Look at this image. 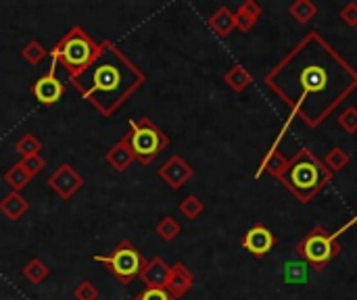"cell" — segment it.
<instances>
[{"label":"cell","mask_w":357,"mask_h":300,"mask_svg":"<svg viewBox=\"0 0 357 300\" xmlns=\"http://www.w3.org/2000/svg\"><path fill=\"white\" fill-rule=\"evenodd\" d=\"M207 25L213 33H218L220 38H226L230 35L236 25H234V13L228 8V6H220L209 19H207Z\"/></svg>","instance_id":"17"},{"label":"cell","mask_w":357,"mask_h":300,"mask_svg":"<svg viewBox=\"0 0 357 300\" xmlns=\"http://www.w3.org/2000/svg\"><path fill=\"white\" fill-rule=\"evenodd\" d=\"M56 67H59V65L52 63L50 71L44 73V75L31 86L33 98H36L40 104H44V106H52V104H56V102L65 96V84L56 77Z\"/></svg>","instance_id":"8"},{"label":"cell","mask_w":357,"mask_h":300,"mask_svg":"<svg viewBox=\"0 0 357 300\" xmlns=\"http://www.w3.org/2000/svg\"><path fill=\"white\" fill-rule=\"evenodd\" d=\"M159 177L172 188V190H180L192 175L195 169L180 157V155H172L161 167H159Z\"/></svg>","instance_id":"11"},{"label":"cell","mask_w":357,"mask_h":300,"mask_svg":"<svg viewBox=\"0 0 357 300\" xmlns=\"http://www.w3.org/2000/svg\"><path fill=\"white\" fill-rule=\"evenodd\" d=\"M167 276H169V265L161 257H153L151 261L144 263L138 278L142 280L146 288H165Z\"/></svg>","instance_id":"14"},{"label":"cell","mask_w":357,"mask_h":300,"mask_svg":"<svg viewBox=\"0 0 357 300\" xmlns=\"http://www.w3.org/2000/svg\"><path fill=\"white\" fill-rule=\"evenodd\" d=\"M289 13L291 17L297 21V23H310L314 17H318V6L312 2V0H295L291 6H289Z\"/></svg>","instance_id":"19"},{"label":"cell","mask_w":357,"mask_h":300,"mask_svg":"<svg viewBox=\"0 0 357 300\" xmlns=\"http://www.w3.org/2000/svg\"><path fill=\"white\" fill-rule=\"evenodd\" d=\"M29 209V203L23 198L21 192H8L2 200H0V213L8 219V221H19Z\"/></svg>","instance_id":"16"},{"label":"cell","mask_w":357,"mask_h":300,"mask_svg":"<svg viewBox=\"0 0 357 300\" xmlns=\"http://www.w3.org/2000/svg\"><path fill=\"white\" fill-rule=\"evenodd\" d=\"M224 81L228 84L230 90H234V92H245V90L253 84V75H251V71H249L247 67L234 65V67H230V69L226 71Z\"/></svg>","instance_id":"18"},{"label":"cell","mask_w":357,"mask_h":300,"mask_svg":"<svg viewBox=\"0 0 357 300\" xmlns=\"http://www.w3.org/2000/svg\"><path fill=\"white\" fill-rule=\"evenodd\" d=\"M130 144L134 148L136 159L142 165H151L167 146H169V138L167 134H163L155 121H151L149 117H142L138 121H130Z\"/></svg>","instance_id":"6"},{"label":"cell","mask_w":357,"mask_h":300,"mask_svg":"<svg viewBox=\"0 0 357 300\" xmlns=\"http://www.w3.org/2000/svg\"><path fill=\"white\" fill-rule=\"evenodd\" d=\"M195 284V276L190 274V269L184 263H176L169 267V276H167V284L165 290L174 297L176 300H180L184 294L190 292Z\"/></svg>","instance_id":"12"},{"label":"cell","mask_w":357,"mask_h":300,"mask_svg":"<svg viewBox=\"0 0 357 300\" xmlns=\"http://www.w3.org/2000/svg\"><path fill=\"white\" fill-rule=\"evenodd\" d=\"M31 177L33 175H29L19 163L4 171V182L13 188V192H21L23 188H27V184L31 182Z\"/></svg>","instance_id":"20"},{"label":"cell","mask_w":357,"mask_h":300,"mask_svg":"<svg viewBox=\"0 0 357 300\" xmlns=\"http://www.w3.org/2000/svg\"><path fill=\"white\" fill-rule=\"evenodd\" d=\"M289 167H291V159H287V157L274 146V148L264 157V161H261V165H259V169H257V177L266 171L268 175H272V177H276V180H282V177L287 175Z\"/></svg>","instance_id":"15"},{"label":"cell","mask_w":357,"mask_h":300,"mask_svg":"<svg viewBox=\"0 0 357 300\" xmlns=\"http://www.w3.org/2000/svg\"><path fill=\"white\" fill-rule=\"evenodd\" d=\"M333 175L335 173L324 165L322 159H318L314 150L299 148L280 182L301 205H307L333 182Z\"/></svg>","instance_id":"3"},{"label":"cell","mask_w":357,"mask_h":300,"mask_svg":"<svg viewBox=\"0 0 357 300\" xmlns=\"http://www.w3.org/2000/svg\"><path fill=\"white\" fill-rule=\"evenodd\" d=\"M349 161H351L349 152H347L345 148H341V146H335V148L328 150V155H326V159H324V165H326L333 173H337V171H343V169L349 165Z\"/></svg>","instance_id":"24"},{"label":"cell","mask_w":357,"mask_h":300,"mask_svg":"<svg viewBox=\"0 0 357 300\" xmlns=\"http://www.w3.org/2000/svg\"><path fill=\"white\" fill-rule=\"evenodd\" d=\"M337 123H339V127H343L347 134H357V109L356 106H347V109H345V111L339 115Z\"/></svg>","instance_id":"27"},{"label":"cell","mask_w":357,"mask_h":300,"mask_svg":"<svg viewBox=\"0 0 357 300\" xmlns=\"http://www.w3.org/2000/svg\"><path fill=\"white\" fill-rule=\"evenodd\" d=\"M48 54V50L38 42V40H29L23 48H21V56L29 63V65H40L44 61V56Z\"/></svg>","instance_id":"26"},{"label":"cell","mask_w":357,"mask_h":300,"mask_svg":"<svg viewBox=\"0 0 357 300\" xmlns=\"http://www.w3.org/2000/svg\"><path fill=\"white\" fill-rule=\"evenodd\" d=\"M295 253L305 261L307 267L320 271L341 253V244L335 234L326 232V228L322 226H316L297 242Z\"/></svg>","instance_id":"5"},{"label":"cell","mask_w":357,"mask_h":300,"mask_svg":"<svg viewBox=\"0 0 357 300\" xmlns=\"http://www.w3.org/2000/svg\"><path fill=\"white\" fill-rule=\"evenodd\" d=\"M341 19L349 25V27H356L357 25V4L356 2H347L343 8H341Z\"/></svg>","instance_id":"32"},{"label":"cell","mask_w":357,"mask_h":300,"mask_svg":"<svg viewBox=\"0 0 357 300\" xmlns=\"http://www.w3.org/2000/svg\"><path fill=\"white\" fill-rule=\"evenodd\" d=\"M48 267L42 259H31L25 267H23V278L29 282V284H42L46 278H48Z\"/></svg>","instance_id":"23"},{"label":"cell","mask_w":357,"mask_h":300,"mask_svg":"<svg viewBox=\"0 0 357 300\" xmlns=\"http://www.w3.org/2000/svg\"><path fill=\"white\" fill-rule=\"evenodd\" d=\"M243 248L249 251L253 257L264 259L266 255H270L276 248V236L272 234V230H268L264 223L253 226L241 240Z\"/></svg>","instance_id":"10"},{"label":"cell","mask_w":357,"mask_h":300,"mask_svg":"<svg viewBox=\"0 0 357 300\" xmlns=\"http://www.w3.org/2000/svg\"><path fill=\"white\" fill-rule=\"evenodd\" d=\"M102 46L96 44L82 27H71L50 50L52 63L61 65L65 73L71 77L84 73L100 54Z\"/></svg>","instance_id":"4"},{"label":"cell","mask_w":357,"mask_h":300,"mask_svg":"<svg viewBox=\"0 0 357 300\" xmlns=\"http://www.w3.org/2000/svg\"><path fill=\"white\" fill-rule=\"evenodd\" d=\"M144 81L140 73L113 42H105L98 58L79 75L71 77V84L88 98L102 115H113V111Z\"/></svg>","instance_id":"2"},{"label":"cell","mask_w":357,"mask_h":300,"mask_svg":"<svg viewBox=\"0 0 357 300\" xmlns=\"http://www.w3.org/2000/svg\"><path fill=\"white\" fill-rule=\"evenodd\" d=\"M305 271H307L305 263H289L287 265V280L289 282H299V280L305 278Z\"/></svg>","instance_id":"31"},{"label":"cell","mask_w":357,"mask_h":300,"mask_svg":"<svg viewBox=\"0 0 357 300\" xmlns=\"http://www.w3.org/2000/svg\"><path fill=\"white\" fill-rule=\"evenodd\" d=\"M155 232H157V236H159L161 240H165V242H174V240L180 236L182 228H180V223H178L174 217L165 215V217H161V219H159V223L155 226Z\"/></svg>","instance_id":"22"},{"label":"cell","mask_w":357,"mask_h":300,"mask_svg":"<svg viewBox=\"0 0 357 300\" xmlns=\"http://www.w3.org/2000/svg\"><path fill=\"white\" fill-rule=\"evenodd\" d=\"M15 150H17V155H19L21 159L36 157V155H40V150H42V142H40L33 134H23V136L17 140Z\"/></svg>","instance_id":"21"},{"label":"cell","mask_w":357,"mask_h":300,"mask_svg":"<svg viewBox=\"0 0 357 300\" xmlns=\"http://www.w3.org/2000/svg\"><path fill=\"white\" fill-rule=\"evenodd\" d=\"M136 300H176L165 288H144Z\"/></svg>","instance_id":"30"},{"label":"cell","mask_w":357,"mask_h":300,"mask_svg":"<svg viewBox=\"0 0 357 300\" xmlns=\"http://www.w3.org/2000/svg\"><path fill=\"white\" fill-rule=\"evenodd\" d=\"M105 159H107V163H109L117 173H123V171L136 161V155H134V148H132V144H130L128 134H126L117 144H113V146L107 150Z\"/></svg>","instance_id":"13"},{"label":"cell","mask_w":357,"mask_h":300,"mask_svg":"<svg viewBox=\"0 0 357 300\" xmlns=\"http://www.w3.org/2000/svg\"><path fill=\"white\" fill-rule=\"evenodd\" d=\"M46 186H48L50 190H54V192L59 194V198L69 200V198L84 186V177H82L69 163H65V165H61L52 175L46 177Z\"/></svg>","instance_id":"9"},{"label":"cell","mask_w":357,"mask_h":300,"mask_svg":"<svg viewBox=\"0 0 357 300\" xmlns=\"http://www.w3.org/2000/svg\"><path fill=\"white\" fill-rule=\"evenodd\" d=\"M203 211H205V205H203V200H201L199 196H195V194H188V196L180 203V213H182L186 219H190V221L199 219Z\"/></svg>","instance_id":"25"},{"label":"cell","mask_w":357,"mask_h":300,"mask_svg":"<svg viewBox=\"0 0 357 300\" xmlns=\"http://www.w3.org/2000/svg\"><path fill=\"white\" fill-rule=\"evenodd\" d=\"M305 125H322L357 90L354 65L318 31L305 33L264 77Z\"/></svg>","instance_id":"1"},{"label":"cell","mask_w":357,"mask_h":300,"mask_svg":"<svg viewBox=\"0 0 357 300\" xmlns=\"http://www.w3.org/2000/svg\"><path fill=\"white\" fill-rule=\"evenodd\" d=\"M94 261L102 263L111 271V276L117 278L123 286L132 284L146 263L142 253L130 240H121L109 255H94Z\"/></svg>","instance_id":"7"},{"label":"cell","mask_w":357,"mask_h":300,"mask_svg":"<svg viewBox=\"0 0 357 300\" xmlns=\"http://www.w3.org/2000/svg\"><path fill=\"white\" fill-rule=\"evenodd\" d=\"M356 221H357V217H356Z\"/></svg>","instance_id":"33"},{"label":"cell","mask_w":357,"mask_h":300,"mask_svg":"<svg viewBox=\"0 0 357 300\" xmlns=\"http://www.w3.org/2000/svg\"><path fill=\"white\" fill-rule=\"evenodd\" d=\"M19 165H21L29 175H38V173L46 167V163H44V159H42L40 155H36V157H27V159H21V161H19Z\"/></svg>","instance_id":"29"},{"label":"cell","mask_w":357,"mask_h":300,"mask_svg":"<svg viewBox=\"0 0 357 300\" xmlns=\"http://www.w3.org/2000/svg\"><path fill=\"white\" fill-rule=\"evenodd\" d=\"M73 299L75 300H96L98 299V290L92 282L84 280L73 288Z\"/></svg>","instance_id":"28"}]
</instances>
